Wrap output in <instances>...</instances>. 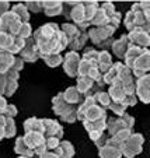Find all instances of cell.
I'll return each mask as SVG.
<instances>
[{"mask_svg": "<svg viewBox=\"0 0 150 158\" xmlns=\"http://www.w3.org/2000/svg\"><path fill=\"white\" fill-rule=\"evenodd\" d=\"M32 38L39 49V56L51 53L60 55V52L69 46L67 38L60 31L59 24L55 23H48L36 28L34 31Z\"/></svg>", "mask_w": 150, "mask_h": 158, "instance_id": "cell-1", "label": "cell"}, {"mask_svg": "<svg viewBox=\"0 0 150 158\" xmlns=\"http://www.w3.org/2000/svg\"><path fill=\"white\" fill-rule=\"evenodd\" d=\"M76 116L80 122H98V120H107V110L101 106L96 105L93 97L84 98V102L77 108Z\"/></svg>", "mask_w": 150, "mask_h": 158, "instance_id": "cell-2", "label": "cell"}, {"mask_svg": "<svg viewBox=\"0 0 150 158\" xmlns=\"http://www.w3.org/2000/svg\"><path fill=\"white\" fill-rule=\"evenodd\" d=\"M60 31L65 34V36L67 38V42H69V48L70 51L77 52L80 49L84 48V45L87 44L88 41V34L87 31L80 30L77 25L70 24V23H65L60 27Z\"/></svg>", "mask_w": 150, "mask_h": 158, "instance_id": "cell-3", "label": "cell"}, {"mask_svg": "<svg viewBox=\"0 0 150 158\" xmlns=\"http://www.w3.org/2000/svg\"><path fill=\"white\" fill-rule=\"evenodd\" d=\"M115 28L105 25V27H98V28H90L88 31V39H91L97 48H101V51H107L108 48L112 46L114 42V34Z\"/></svg>", "mask_w": 150, "mask_h": 158, "instance_id": "cell-4", "label": "cell"}, {"mask_svg": "<svg viewBox=\"0 0 150 158\" xmlns=\"http://www.w3.org/2000/svg\"><path fill=\"white\" fill-rule=\"evenodd\" d=\"M135 126V118L129 114H123L119 118H108L107 119V131L108 136L112 137L118 131L123 130V129H133Z\"/></svg>", "mask_w": 150, "mask_h": 158, "instance_id": "cell-5", "label": "cell"}, {"mask_svg": "<svg viewBox=\"0 0 150 158\" xmlns=\"http://www.w3.org/2000/svg\"><path fill=\"white\" fill-rule=\"evenodd\" d=\"M144 143L143 134L140 133H132L131 137L123 143L122 146V157L125 158H135L136 155H139L142 152V147Z\"/></svg>", "mask_w": 150, "mask_h": 158, "instance_id": "cell-6", "label": "cell"}, {"mask_svg": "<svg viewBox=\"0 0 150 158\" xmlns=\"http://www.w3.org/2000/svg\"><path fill=\"white\" fill-rule=\"evenodd\" d=\"M23 25L20 20L17 18V15L10 10L6 14H3L0 17V31L3 32H7L13 36H17L18 32H20V28Z\"/></svg>", "mask_w": 150, "mask_h": 158, "instance_id": "cell-7", "label": "cell"}, {"mask_svg": "<svg viewBox=\"0 0 150 158\" xmlns=\"http://www.w3.org/2000/svg\"><path fill=\"white\" fill-rule=\"evenodd\" d=\"M24 143L27 147L34 152V155L39 157L41 154L46 151V144H45V136L41 133H25L23 136Z\"/></svg>", "mask_w": 150, "mask_h": 158, "instance_id": "cell-8", "label": "cell"}, {"mask_svg": "<svg viewBox=\"0 0 150 158\" xmlns=\"http://www.w3.org/2000/svg\"><path fill=\"white\" fill-rule=\"evenodd\" d=\"M77 84H76V88L77 91L84 97V98H88V97H93L96 93L102 91L100 88V85L97 84L96 80L90 77H84V76H77Z\"/></svg>", "mask_w": 150, "mask_h": 158, "instance_id": "cell-9", "label": "cell"}, {"mask_svg": "<svg viewBox=\"0 0 150 158\" xmlns=\"http://www.w3.org/2000/svg\"><path fill=\"white\" fill-rule=\"evenodd\" d=\"M131 72H132L133 77H135L136 80L146 74H149L150 73V51L149 49H144L143 53L138 57V60L133 63Z\"/></svg>", "mask_w": 150, "mask_h": 158, "instance_id": "cell-10", "label": "cell"}, {"mask_svg": "<svg viewBox=\"0 0 150 158\" xmlns=\"http://www.w3.org/2000/svg\"><path fill=\"white\" fill-rule=\"evenodd\" d=\"M80 55L79 52H73V51H69L65 57H63V70L66 73L69 77L72 78H76L77 77V72H79V64H80Z\"/></svg>", "mask_w": 150, "mask_h": 158, "instance_id": "cell-11", "label": "cell"}, {"mask_svg": "<svg viewBox=\"0 0 150 158\" xmlns=\"http://www.w3.org/2000/svg\"><path fill=\"white\" fill-rule=\"evenodd\" d=\"M18 57H21L24 63L25 62L34 63L39 59V49H38V46H36L32 36L25 39V46H24V49L18 53Z\"/></svg>", "mask_w": 150, "mask_h": 158, "instance_id": "cell-12", "label": "cell"}, {"mask_svg": "<svg viewBox=\"0 0 150 158\" xmlns=\"http://www.w3.org/2000/svg\"><path fill=\"white\" fill-rule=\"evenodd\" d=\"M52 110H54V114L58 115L59 118L65 116V115H69L72 112H76V108H73L72 105H69L65 99H63V94L59 93L52 98Z\"/></svg>", "mask_w": 150, "mask_h": 158, "instance_id": "cell-13", "label": "cell"}, {"mask_svg": "<svg viewBox=\"0 0 150 158\" xmlns=\"http://www.w3.org/2000/svg\"><path fill=\"white\" fill-rule=\"evenodd\" d=\"M98 155L100 158H122V146L109 137L107 144L98 150Z\"/></svg>", "mask_w": 150, "mask_h": 158, "instance_id": "cell-14", "label": "cell"}, {"mask_svg": "<svg viewBox=\"0 0 150 158\" xmlns=\"http://www.w3.org/2000/svg\"><path fill=\"white\" fill-rule=\"evenodd\" d=\"M44 123V136L45 139H58L62 140L63 137V127L59 122L55 119H42Z\"/></svg>", "mask_w": 150, "mask_h": 158, "instance_id": "cell-15", "label": "cell"}, {"mask_svg": "<svg viewBox=\"0 0 150 158\" xmlns=\"http://www.w3.org/2000/svg\"><path fill=\"white\" fill-rule=\"evenodd\" d=\"M136 97L143 104H150V73L136 80Z\"/></svg>", "mask_w": 150, "mask_h": 158, "instance_id": "cell-16", "label": "cell"}, {"mask_svg": "<svg viewBox=\"0 0 150 158\" xmlns=\"http://www.w3.org/2000/svg\"><path fill=\"white\" fill-rule=\"evenodd\" d=\"M128 38L131 41V45H135V46H139L142 49H147L150 46V34L146 32L143 30H136L131 31L128 34Z\"/></svg>", "mask_w": 150, "mask_h": 158, "instance_id": "cell-17", "label": "cell"}, {"mask_svg": "<svg viewBox=\"0 0 150 158\" xmlns=\"http://www.w3.org/2000/svg\"><path fill=\"white\" fill-rule=\"evenodd\" d=\"M129 46H131V41L128 38V35H121L118 39H114L111 48H112L114 55L118 59H123L128 49H129Z\"/></svg>", "mask_w": 150, "mask_h": 158, "instance_id": "cell-18", "label": "cell"}, {"mask_svg": "<svg viewBox=\"0 0 150 158\" xmlns=\"http://www.w3.org/2000/svg\"><path fill=\"white\" fill-rule=\"evenodd\" d=\"M62 94H63V99L69 105H72L73 108H76V109L84 102V97L79 93L76 87H69V88H66Z\"/></svg>", "mask_w": 150, "mask_h": 158, "instance_id": "cell-19", "label": "cell"}, {"mask_svg": "<svg viewBox=\"0 0 150 158\" xmlns=\"http://www.w3.org/2000/svg\"><path fill=\"white\" fill-rule=\"evenodd\" d=\"M131 11L135 14L136 28L143 30V31H146V32L150 34V25H149V23H147L146 17H144V14H143V10H142V7H140V3H133L132 7H131Z\"/></svg>", "mask_w": 150, "mask_h": 158, "instance_id": "cell-20", "label": "cell"}, {"mask_svg": "<svg viewBox=\"0 0 150 158\" xmlns=\"http://www.w3.org/2000/svg\"><path fill=\"white\" fill-rule=\"evenodd\" d=\"M114 62H112V56L109 55L108 51H100L98 52V57H97V66H98V70L102 76L108 72L112 67Z\"/></svg>", "mask_w": 150, "mask_h": 158, "instance_id": "cell-21", "label": "cell"}, {"mask_svg": "<svg viewBox=\"0 0 150 158\" xmlns=\"http://www.w3.org/2000/svg\"><path fill=\"white\" fill-rule=\"evenodd\" d=\"M63 2H42V11L48 17L62 15Z\"/></svg>", "mask_w": 150, "mask_h": 158, "instance_id": "cell-22", "label": "cell"}, {"mask_svg": "<svg viewBox=\"0 0 150 158\" xmlns=\"http://www.w3.org/2000/svg\"><path fill=\"white\" fill-rule=\"evenodd\" d=\"M144 49L139 48V46H135V45H131L129 49H128V52H126L125 57H123V64L128 67V69H132L133 63L138 60V57L140 56L142 53H143Z\"/></svg>", "mask_w": 150, "mask_h": 158, "instance_id": "cell-23", "label": "cell"}, {"mask_svg": "<svg viewBox=\"0 0 150 158\" xmlns=\"http://www.w3.org/2000/svg\"><path fill=\"white\" fill-rule=\"evenodd\" d=\"M54 152L59 158H73L75 157V147H73V144L70 141L62 140L59 147L54 150Z\"/></svg>", "mask_w": 150, "mask_h": 158, "instance_id": "cell-24", "label": "cell"}, {"mask_svg": "<svg viewBox=\"0 0 150 158\" xmlns=\"http://www.w3.org/2000/svg\"><path fill=\"white\" fill-rule=\"evenodd\" d=\"M24 130H25V133L44 134V123H42V119H38V118H28L24 122Z\"/></svg>", "mask_w": 150, "mask_h": 158, "instance_id": "cell-25", "label": "cell"}, {"mask_svg": "<svg viewBox=\"0 0 150 158\" xmlns=\"http://www.w3.org/2000/svg\"><path fill=\"white\" fill-rule=\"evenodd\" d=\"M15 56L9 52H3L0 53V74L3 76L9 72L10 69L13 67V63H14Z\"/></svg>", "mask_w": 150, "mask_h": 158, "instance_id": "cell-26", "label": "cell"}, {"mask_svg": "<svg viewBox=\"0 0 150 158\" xmlns=\"http://www.w3.org/2000/svg\"><path fill=\"white\" fill-rule=\"evenodd\" d=\"M122 66H123V63L122 62H115L114 64H112V67L108 70V72L104 74V83H105V85L108 84V85H111L112 83L115 81V78L119 76V72H121V69H122Z\"/></svg>", "mask_w": 150, "mask_h": 158, "instance_id": "cell-27", "label": "cell"}, {"mask_svg": "<svg viewBox=\"0 0 150 158\" xmlns=\"http://www.w3.org/2000/svg\"><path fill=\"white\" fill-rule=\"evenodd\" d=\"M14 151L18 154V157H30V158L35 157V155H34V152L31 151V150L27 147V144L24 143V139H23V136H21V137H17V140H15Z\"/></svg>", "mask_w": 150, "mask_h": 158, "instance_id": "cell-28", "label": "cell"}, {"mask_svg": "<svg viewBox=\"0 0 150 158\" xmlns=\"http://www.w3.org/2000/svg\"><path fill=\"white\" fill-rule=\"evenodd\" d=\"M11 11L17 15V18L21 21V23H23V24H25V23H28V21H30V11L27 10L25 4H23V3L14 4V6L11 7Z\"/></svg>", "mask_w": 150, "mask_h": 158, "instance_id": "cell-29", "label": "cell"}, {"mask_svg": "<svg viewBox=\"0 0 150 158\" xmlns=\"http://www.w3.org/2000/svg\"><path fill=\"white\" fill-rule=\"evenodd\" d=\"M84 129L87 133H104L107 130V120H98V122H83Z\"/></svg>", "mask_w": 150, "mask_h": 158, "instance_id": "cell-30", "label": "cell"}, {"mask_svg": "<svg viewBox=\"0 0 150 158\" xmlns=\"http://www.w3.org/2000/svg\"><path fill=\"white\" fill-rule=\"evenodd\" d=\"M94 98V102H96V105H98V106H101L102 109H108L109 105H111V98H109L108 93L107 91H98V93H96L93 95Z\"/></svg>", "mask_w": 150, "mask_h": 158, "instance_id": "cell-31", "label": "cell"}, {"mask_svg": "<svg viewBox=\"0 0 150 158\" xmlns=\"http://www.w3.org/2000/svg\"><path fill=\"white\" fill-rule=\"evenodd\" d=\"M14 38L15 36L0 31V53H3V52H9L10 53V49H11V45L14 42Z\"/></svg>", "mask_w": 150, "mask_h": 158, "instance_id": "cell-32", "label": "cell"}, {"mask_svg": "<svg viewBox=\"0 0 150 158\" xmlns=\"http://www.w3.org/2000/svg\"><path fill=\"white\" fill-rule=\"evenodd\" d=\"M83 4H84V11H86V23L90 24V21L96 15L100 4H98V2H83Z\"/></svg>", "mask_w": 150, "mask_h": 158, "instance_id": "cell-33", "label": "cell"}, {"mask_svg": "<svg viewBox=\"0 0 150 158\" xmlns=\"http://www.w3.org/2000/svg\"><path fill=\"white\" fill-rule=\"evenodd\" d=\"M41 57L44 62H45L46 66L49 67H58L59 64L63 63V57L60 55H55V53H51V55H41Z\"/></svg>", "mask_w": 150, "mask_h": 158, "instance_id": "cell-34", "label": "cell"}, {"mask_svg": "<svg viewBox=\"0 0 150 158\" xmlns=\"http://www.w3.org/2000/svg\"><path fill=\"white\" fill-rule=\"evenodd\" d=\"M4 131H6V139H11L15 136L17 127L13 118H4Z\"/></svg>", "mask_w": 150, "mask_h": 158, "instance_id": "cell-35", "label": "cell"}, {"mask_svg": "<svg viewBox=\"0 0 150 158\" xmlns=\"http://www.w3.org/2000/svg\"><path fill=\"white\" fill-rule=\"evenodd\" d=\"M108 109H111L118 118L122 116L123 114H126V109H128V105L125 102H112L111 101V105H109Z\"/></svg>", "mask_w": 150, "mask_h": 158, "instance_id": "cell-36", "label": "cell"}, {"mask_svg": "<svg viewBox=\"0 0 150 158\" xmlns=\"http://www.w3.org/2000/svg\"><path fill=\"white\" fill-rule=\"evenodd\" d=\"M132 133H133L132 129H123V130L118 131L115 136H112V139H114L117 143H119L121 146H123V143H125V141L131 137V134H132Z\"/></svg>", "mask_w": 150, "mask_h": 158, "instance_id": "cell-37", "label": "cell"}, {"mask_svg": "<svg viewBox=\"0 0 150 158\" xmlns=\"http://www.w3.org/2000/svg\"><path fill=\"white\" fill-rule=\"evenodd\" d=\"M25 46V39L24 38H20V36H15L14 42L11 45V49H10V53L11 55H18Z\"/></svg>", "mask_w": 150, "mask_h": 158, "instance_id": "cell-38", "label": "cell"}, {"mask_svg": "<svg viewBox=\"0 0 150 158\" xmlns=\"http://www.w3.org/2000/svg\"><path fill=\"white\" fill-rule=\"evenodd\" d=\"M98 52L96 48H86L83 53V57L81 59L84 60H91V62H97V57H98Z\"/></svg>", "mask_w": 150, "mask_h": 158, "instance_id": "cell-39", "label": "cell"}, {"mask_svg": "<svg viewBox=\"0 0 150 158\" xmlns=\"http://www.w3.org/2000/svg\"><path fill=\"white\" fill-rule=\"evenodd\" d=\"M20 38H24V39H28L32 36V27L30 25V23H25V24L21 25L20 28V32H18V35Z\"/></svg>", "mask_w": 150, "mask_h": 158, "instance_id": "cell-40", "label": "cell"}, {"mask_svg": "<svg viewBox=\"0 0 150 158\" xmlns=\"http://www.w3.org/2000/svg\"><path fill=\"white\" fill-rule=\"evenodd\" d=\"M17 88H18V81L6 80V89H4V95H6V97H11L13 94L17 91Z\"/></svg>", "mask_w": 150, "mask_h": 158, "instance_id": "cell-41", "label": "cell"}, {"mask_svg": "<svg viewBox=\"0 0 150 158\" xmlns=\"http://www.w3.org/2000/svg\"><path fill=\"white\" fill-rule=\"evenodd\" d=\"M25 7L30 13H41L42 11V2H25Z\"/></svg>", "mask_w": 150, "mask_h": 158, "instance_id": "cell-42", "label": "cell"}, {"mask_svg": "<svg viewBox=\"0 0 150 158\" xmlns=\"http://www.w3.org/2000/svg\"><path fill=\"white\" fill-rule=\"evenodd\" d=\"M76 4H77V2H63L62 15H65L67 20H70V11H72V9L76 6Z\"/></svg>", "mask_w": 150, "mask_h": 158, "instance_id": "cell-43", "label": "cell"}, {"mask_svg": "<svg viewBox=\"0 0 150 158\" xmlns=\"http://www.w3.org/2000/svg\"><path fill=\"white\" fill-rule=\"evenodd\" d=\"M17 114H18V109H17V106L15 105H7V108H6V110H4V114L2 115V116H4V118H13L14 119V116H17Z\"/></svg>", "mask_w": 150, "mask_h": 158, "instance_id": "cell-44", "label": "cell"}, {"mask_svg": "<svg viewBox=\"0 0 150 158\" xmlns=\"http://www.w3.org/2000/svg\"><path fill=\"white\" fill-rule=\"evenodd\" d=\"M62 140L58 139H45V144H46V151H54L55 148H58Z\"/></svg>", "mask_w": 150, "mask_h": 158, "instance_id": "cell-45", "label": "cell"}, {"mask_svg": "<svg viewBox=\"0 0 150 158\" xmlns=\"http://www.w3.org/2000/svg\"><path fill=\"white\" fill-rule=\"evenodd\" d=\"M139 3H140V7H142V10H143V14H144V17H146L147 23H149V25H150V2H139Z\"/></svg>", "mask_w": 150, "mask_h": 158, "instance_id": "cell-46", "label": "cell"}, {"mask_svg": "<svg viewBox=\"0 0 150 158\" xmlns=\"http://www.w3.org/2000/svg\"><path fill=\"white\" fill-rule=\"evenodd\" d=\"M108 139H109V136L107 133H102L101 136H100L98 139H97L96 141H94V144H96L97 147H98V150L100 148H102V147L105 146V144H107V141H108Z\"/></svg>", "mask_w": 150, "mask_h": 158, "instance_id": "cell-47", "label": "cell"}, {"mask_svg": "<svg viewBox=\"0 0 150 158\" xmlns=\"http://www.w3.org/2000/svg\"><path fill=\"white\" fill-rule=\"evenodd\" d=\"M23 67H24V62H23V59H21V57H15L14 63H13V67L10 70H14V72L20 73V70H23Z\"/></svg>", "mask_w": 150, "mask_h": 158, "instance_id": "cell-48", "label": "cell"}, {"mask_svg": "<svg viewBox=\"0 0 150 158\" xmlns=\"http://www.w3.org/2000/svg\"><path fill=\"white\" fill-rule=\"evenodd\" d=\"M3 76L6 80H11V81H18V78H20V73L14 72V70H9V72Z\"/></svg>", "mask_w": 150, "mask_h": 158, "instance_id": "cell-49", "label": "cell"}, {"mask_svg": "<svg viewBox=\"0 0 150 158\" xmlns=\"http://www.w3.org/2000/svg\"><path fill=\"white\" fill-rule=\"evenodd\" d=\"M10 11V3L9 2H0V17Z\"/></svg>", "mask_w": 150, "mask_h": 158, "instance_id": "cell-50", "label": "cell"}, {"mask_svg": "<svg viewBox=\"0 0 150 158\" xmlns=\"http://www.w3.org/2000/svg\"><path fill=\"white\" fill-rule=\"evenodd\" d=\"M6 139V131H4V116L0 115V140Z\"/></svg>", "mask_w": 150, "mask_h": 158, "instance_id": "cell-51", "label": "cell"}, {"mask_svg": "<svg viewBox=\"0 0 150 158\" xmlns=\"http://www.w3.org/2000/svg\"><path fill=\"white\" fill-rule=\"evenodd\" d=\"M4 89H6V78L0 74V97L4 95Z\"/></svg>", "mask_w": 150, "mask_h": 158, "instance_id": "cell-52", "label": "cell"}, {"mask_svg": "<svg viewBox=\"0 0 150 158\" xmlns=\"http://www.w3.org/2000/svg\"><path fill=\"white\" fill-rule=\"evenodd\" d=\"M7 105H9V104H7L6 98H4V97H0V115L4 114V110H6Z\"/></svg>", "mask_w": 150, "mask_h": 158, "instance_id": "cell-53", "label": "cell"}, {"mask_svg": "<svg viewBox=\"0 0 150 158\" xmlns=\"http://www.w3.org/2000/svg\"><path fill=\"white\" fill-rule=\"evenodd\" d=\"M38 158H59L54 151H45L44 154H41Z\"/></svg>", "mask_w": 150, "mask_h": 158, "instance_id": "cell-54", "label": "cell"}, {"mask_svg": "<svg viewBox=\"0 0 150 158\" xmlns=\"http://www.w3.org/2000/svg\"><path fill=\"white\" fill-rule=\"evenodd\" d=\"M18 158H30V157H18Z\"/></svg>", "mask_w": 150, "mask_h": 158, "instance_id": "cell-55", "label": "cell"}]
</instances>
